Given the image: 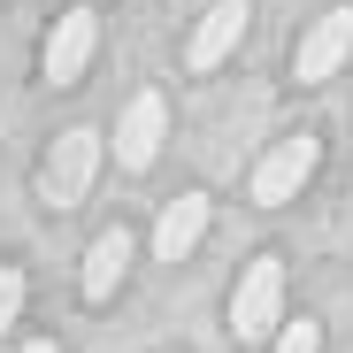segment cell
<instances>
[{"mask_svg": "<svg viewBox=\"0 0 353 353\" xmlns=\"http://www.w3.org/2000/svg\"><path fill=\"white\" fill-rule=\"evenodd\" d=\"M230 330H239V345H261L284 330V261H246L239 276V300H230Z\"/></svg>", "mask_w": 353, "mask_h": 353, "instance_id": "6da1fadb", "label": "cell"}, {"mask_svg": "<svg viewBox=\"0 0 353 353\" xmlns=\"http://www.w3.org/2000/svg\"><path fill=\"white\" fill-rule=\"evenodd\" d=\"M92 169H100V131H62L54 139V154H46V169H39V200L46 208H77L85 200V185H92Z\"/></svg>", "mask_w": 353, "mask_h": 353, "instance_id": "7a4b0ae2", "label": "cell"}, {"mask_svg": "<svg viewBox=\"0 0 353 353\" xmlns=\"http://www.w3.org/2000/svg\"><path fill=\"white\" fill-rule=\"evenodd\" d=\"M315 161H323V139H307V131L276 139V146L254 161V200H261V208H284V200H300V185L315 176Z\"/></svg>", "mask_w": 353, "mask_h": 353, "instance_id": "3957f363", "label": "cell"}, {"mask_svg": "<svg viewBox=\"0 0 353 353\" xmlns=\"http://www.w3.org/2000/svg\"><path fill=\"white\" fill-rule=\"evenodd\" d=\"M92 46H100V16L92 8H70V16H54V31H46V85H77L85 77V62H92Z\"/></svg>", "mask_w": 353, "mask_h": 353, "instance_id": "277c9868", "label": "cell"}, {"mask_svg": "<svg viewBox=\"0 0 353 353\" xmlns=\"http://www.w3.org/2000/svg\"><path fill=\"white\" fill-rule=\"evenodd\" d=\"M345 54H353V8H330V16H315V31L300 39L292 77H300V85H323V77L345 70Z\"/></svg>", "mask_w": 353, "mask_h": 353, "instance_id": "5b68a950", "label": "cell"}, {"mask_svg": "<svg viewBox=\"0 0 353 353\" xmlns=\"http://www.w3.org/2000/svg\"><path fill=\"white\" fill-rule=\"evenodd\" d=\"M161 139H169V100L161 92H139L123 108V123H115V161H123V169H154Z\"/></svg>", "mask_w": 353, "mask_h": 353, "instance_id": "8992f818", "label": "cell"}, {"mask_svg": "<svg viewBox=\"0 0 353 353\" xmlns=\"http://www.w3.org/2000/svg\"><path fill=\"white\" fill-rule=\"evenodd\" d=\"M246 23H254V8H246V0H215V8L200 16V31H192V46H185V62H192V70H215L223 54L246 39Z\"/></svg>", "mask_w": 353, "mask_h": 353, "instance_id": "52a82bcc", "label": "cell"}, {"mask_svg": "<svg viewBox=\"0 0 353 353\" xmlns=\"http://www.w3.org/2000/svg\"><path fill=\"white\" fill-rule=\"evenodd\" d=\"M200 239H208V200L200 192H176L161 208V223H154V261H185Z\"/></svg>", "mask_w": 353, "mask_h": 353, "instance_id": "ba28073f", "label": "cell"}, {"mask_svg": "<svg viewBox=\"0 0 353 353\" xmlns=\"http://www.w3.org/2000/svg\"><path fill=\"white\" fill-rule=\"evenodd\" d=\"M123 276H131V230H100L85 246V300H115Z\"/></svg>", "mask_w": 353, "mask_h": 353, "instance_id": "9c48e42d", "label": "cell"}, {"mask_svg": "<svg viewBox=\"0 0 353 353\" xmlns=\"http://www.w3.org/2000/svg\"><path fill=\"white\" fill-rule=\"evenodd\" d=\"M276 353H323V330H315L307 315H300V323H284V330H276Z\"/></svg>", "mask_w": 353, "mask_h": 353, "instance_id": "30bf717a", "label": "cell"}, {"mask_svg": "<svg viewBox=\"0 0 353 353\" xmlns=\"http://www.w3.org/2000/svg\"><path fill=\"white\" fill-rule=\"evenodd\" d=\"M16 315H23V276H16V269H0V338L16 330Z\"/></svg>", "mask_w": 353, "mask_h": 353, "instance_id": "8fae6325", "label": "cell"}, {"mask_svg": "<svg viewBox=\"0 0 353 353\" xmlns=\"http://www.w3.org/2000/svg\"><path fill=\"white\" fill-rule=\"evenodd\" d=\"M16 353H62V345H54V338H31V345H16Z\"/></svg>", "mask_w": 353, "mask_h": 353, "instance_id": "7c38bea8", "label": "cell"}]
</instances>
